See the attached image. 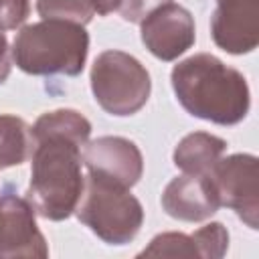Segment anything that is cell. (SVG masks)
Returning a JSON list of instances; mask_svg holds the SVG:
<instances>
[{"label":"cell","instance_id":"cell-1","mask_svg":"<svg viewBox=\"0 0 259 259\" xmlns=\"http://www.w3.org/2000/svg\"><path fill=\"white\" fill-rule=\"evenodd\" d=\"M32 130V166L26 200L47 221L69 219L81 198L85 176L81 174V150L89 142L91 123L75 109L42 113Z\"/></svg>","mask_w":259,"mask_h":259},{"label":"cell","instance_id":"cell-2","mask_svg":"<svg viewBox=\"0 0 259 259\" xmlns=\"http://www.w3.org/2000/svg\"><path fill=\"white\" fill-rule=\"evenodd\" d=\"M170 83L178 103L198 119L235 125L249 113L247 79L210 53H198L174 65Z\"/></svg>","mask_w":259,"mask_h":259},{"label":"cell","instance_id":"cell-3","mask_svg":"<svg viewBox=\"0 0 259 259\" xmlns=\"http://www.w3.org/2000/svg\"><path fill=\"white\" fill-rule=\"evenodd\" d=\"M89 53V34L83 24L42 18L22 26L12 42L14 65L28 75H81Z\"/></svg>","mask_w":259,"mask_h":259},{"label":"cell","instance_id":"cell-4","mask_svg":"<svg viewBox=\"0 0 259 259\" xmlns=\"http://www.w3.org/2000/svg\"><path fill=\"white\" fill-rule=\"evenodd\" d=\"M75 214L107 245L134 241L144 223V206L130 188L93 172L85 176Z\"/></svg>","mask_w":259,"mask_h":259},{"label":"cell","instance_id":"cell-5","mask_svg":"<svg viewBox=\"0 0 259 259\" xmlns=\"http://www.w3.org/2000/svg\"><path fill=\"white\" fill-rule=\"evenodd\" d=\"M91 91L99 107L111 115L138 113L150 99L152 81L146 67L123 51H103L91 67Z\"/></svg>","mask_w":259,"mask_h":259},{"label":"cell","instance_id":"cell-6","mask_svg":"<svg viewBox=\"0 0 259 259\" xmlns=\"http://www.w3.org/2000/svg\"><path fill=\"white\" fill-rule=\"evenodd\" d=\"M208 180L221 206L237 212V217L253 231L259 229V176L257 156L231 154L221 158L210 170Z\"/></svg>","mask_w":259,"mask_h":259},{"label":"cell","instance_id":"cell-7","mask_svg":"<svg viewBox=\"0 0 259 259\" xmlns=\"http://www.w3.org/2000/svg\"><path fill=\"white\" fill-rule=\"evenodd\" d=\"M0 257H49L32 204L10 184L0 194Z\"/></svg>","mask_w":259,"mask_h":259},{"label":"cell","instance_id":"cell-8","mask_svg":"<svg viewBox=\"0 0 259 259\" xmlns=\"http://www.w3.org/2000/svg\"><path fill=\"white\" fill-rule=\"evenodd\" d=\"M140 36L146 49L160 61H176L196 40L194 16L180 4L168 2L150 12L142 22Z\"/></svg>","mask_w":259,"mask_h":259},{"label":"cell","instance_id":"cell-9","mask_svg":"<svg viewBox=\"0 0 259 259\" xmlns=\"http://www.w3.org/2000/svg\"><path fill=\"white\" fill-rule=\"evenodd\" d=\"M210 36L231 55H247L259 45V0H217Z\"/></svg>","mask_w":259,"mask_h":259},{"label":"cell","instance_id":"cell-10","mask_svg":"<svg viewBox=\"0 0 259 259\" xmlns=\"http://www.w3.org/2000/svg\"><path fill=\"white\" fill-rule=\"evenodd\" d=\"M83 164L89 172L115 180L127 188L136 186L144 174V158L140 148L121 136H101L81 150Z\"/></svg>","mask_w":259,"mask_h":259},{"label":"cell","instance_id":"cell-11","mask_svg":"<svg viewBox=\"0 0 259 259\" xmlns=\"http://www.w3.org/2000/svg\"><path fill=\"white\" fill-rule=\"evenodd\" d=\"M214 188L206 174H180L162 192V208L168 217L184 223H200L219 210Z\"/></svg>","mask_w":259,"mask_h":259},{"label":"cell","instance_id":"cell-12","mask_svg":"<svg viewBox=\"0 0 259 259\" xmlns=\"http://www.w3.org/2000/svg\"><path fill=\"white\" fill-rule=\"evenodd\" d=\"M227 142L206 132H192L184 136L174 148V166L184 174H208V170L223 158Z\"/></svg>","mask_w":259,"mask_h":259},{"label":"cell","instance_id":"cell-13","mask_svg":"<svg viewBox=\"0 0 259 259\" xmlns=\"http://www.w3.org/2000/svg\"><path fill=\"white\" fill-rule=\"evenodd\" d=\"M32 130L30 125L16 117L2 113L0 115V170L10 166H20L32 154Z\"/></svg>","mask_w":259,"mask_h":259},{"label":"cell","instance_id":"cell-14","mask_svg":"<svg viewBox=\"0 0 259 259\" xmlns=\"http://www.w3.org/2000/svg\"><path fill=\"white\" fill-rule=\"evenodd\" d=\"M36 12L40 18L69 20L83 26L95 14L89 0H36Z\"/></svg>","mask_w":259,"mask_h":259},{"label":"cell","instance_id":"cell-15","mask_svg":"<svg viewBox=\"0 0 259 259\" xmlns=\"http://www.w3.org/2000/svg\"><path fill=\"white\" fill-rule=\"evenodd\" d=\"M138 257H198L194 241L184 233H160Z\"/></svg>","mask_w":259,"mask_h":259},{"label":"cell","instance_id":"cell-16","mask_svg":"<svg viewBox=\"0 0 259 259\" xmlns=\"http://www.w3.org/2000/svg\"><path fill=\"white\" fill-rule=\"evenodd\" d=\"M198 257L202 259H221L229 249V233L223 223H208L196 229L192 235Z\"/></svg>","mask_w":259,"mask_h":259},{"label":"cell","instance_id":"cell-17","mask_svg":"<svg viewBox=\"0 0 259 259\" xmlns=\"http://www.w3.org/2000/svg\"><path fill=\"white\" fill-rule=\"evenodd\" d=\"M30 14V0H0V24L18 28Z\"/></svg>","mask_w":259,"mask_h":259},{"label":"cell","instance_id":"cell-18","mask_svg":"<svg viewBox=\"0 0 259 259\" xmlns=\"http://www.w3.org/2000/svg\"><path fill=\"white\" fill-rule=\"evenodd\" d=\"M172 0H121L119 2V14L127 22H142L150 12L160 8L162 4H168Z\"/></svg>","mask_w":259,"mask_h":259},{"label":"cell","instance_id":"cell-19","mask_svg":"<svg viewBox=\"0 0 259 259\" xmlns=\"http://www.w3.org/2000/svg\"><path fill=\"white\" fill-rule=\"evenodd\" d=\"M10 47H8V38H6V32H4V26L0 24V85L8 79L10 75V69H12V63H10Z\"/></svg>","mask_w":259,"mask_h":259},{"label":"cell","instance_id":"cell-20","mask_svg":"<svg viewBox=\"0 0 259 259\" xmlns=\"http://www.w3.org/2000/svg\"><path fill=\"white\" fill-rule=\"evenodd\" d=\"M89 2L93 6V12H97L99 16H107V14H111L113 10L119 8L121 0H89Z\"/></svg>","mask_w":259,"mask_h":259}]
</instances>
